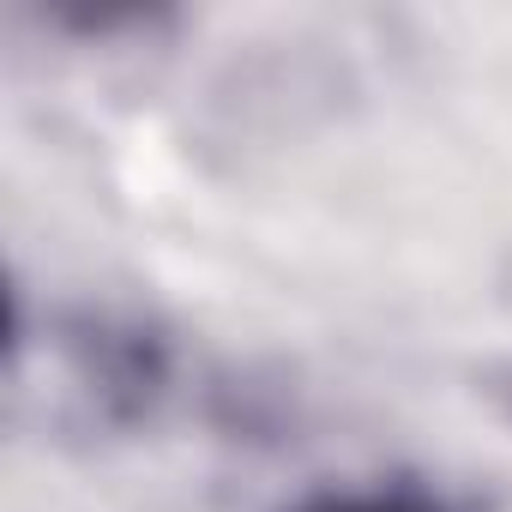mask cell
<instances>
[{"label":"cell","mask_w":512,"mask_h":512,"mask_svg":"<svg viewBox=\"0 0 512 512\" xmlns=\"http://www.w3.org/2000/svg\"><path fill=\"white\" fill-rule=\"evenodd\" d=\"M296 512H458V506L446 494L392 482V488H326V494H308Z\"/></svg>","instance_id":"6da1fadb"}]
</instances>
